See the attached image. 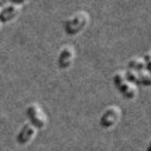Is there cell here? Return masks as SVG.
Listing matches in <instances>:
<instances>
[{
  "label": "cell",
  "instance_id": "cell-1",
  "mask_svg": "<svg viewBox=\"0 0 151 151\" xmlns=\"http://www.w3.org/2000/svg\"><path fill=\"white\" fill-rule=\"evenodd\" d=\"M90 15L85 11H78L63 22L64 32L68 35H77L88 26Z\"/></svg>",
  "mask_w": 151,
  "mask_h": 151
},
{
  "label": "cell",
  "instance_id": "cell-2",
  "mask_svg": "<svg viewBox=\"0 0 151 151\" xmlns=\"http://www.w3.org/2000/svg\"><path fill=\"white\" fill-rule=\"evenodd\" d=\"M26 116L28 123L37 129H44L47 124V116L42 107L36 102L28 104L26 108Z\"/></svg>",
  "mask_w": 151,
  "mask_h": 151
},
{
  "label": "cell",
  "instance_id": "cell-3",
  "mask_svg": "<svg viewBox=\"0 0 151 151\" xmlns=\"http://www.w3.org/2000/svg\"><path fill=\"white\" fill-rule=\"evenodd\" d=\"M122 110L116 105H110L104 110L99 118V124L104 129H111L119 122Z\"/></svg>",
  "mask_w": 151,
  "mask_h": 151
},
{
  "label": "cell",
  "instance_id": "cell-4",
  "mask_svg": "<svg viewBox=\"0 0 151 151\" xmlns=\"http://www.w3.org/2000/svg\"><path fill=\"white\" fill-rule=\"evenodd\" d=\"M76 56V49L72 45H64L60 49L57 64L60 69H68L73 64Z\"/></svg>",
  "mask_w": 151,
  "mask_h": 151
},
{
  "label": "cell",
  "instance_id": "cell-5",
  "mask_svg": "<svg viewBox=\"0 0 151 151\" xmlns=\"http://www.w3.org/2000/svg\"><path fill=\"white\" fill-rule=\"evenodd\" d=\"M25 2H9L0 8V24H6L13 20L21 12L23 4Z\"/></svg>",
  "mask_w": 151,
  "mask_h": 151
},
{
  "label": "cell",
  "instance_id": "cell-6",
  "mask_svg": "<svg viewBox=\"0 0 151 151\" xmlns=\"http://www.w3.org/2000/svg\"><path fill=\"white\" fill-rule=\"evenodd\" d=\"M37 129L28 122H26L25 124L20 127L16 134V142L21 145H25L34 138L36 135Z\"/></svg>",
  "mask_w": 151,
  "mask_h": 151
},
{
  "label": "cell",
  "instance_id": "cell-7",
  "mask_svg": "<svg viewBox=\"0 0 151 151\" xmlns=\"http://www.w3.org/2000/svg\"><path fill=\"white\" fill-rule=\"evenodd\" d=\"M117 90L119 91L120 93H122L123 96L127 99H129V100L134 99L137 96V94H138L137 85L132 82L127 81V80L122 85H120V86L117 88Z\"/></svg>",
  "mask_w": 151,
  "mask_h": 151
},
{
  "label": "cell",
  "instance_id": "cell-8",
  "mask_svg": "<svg viewBox=\"0 0 151 151\" xmlns=\"http://www.w3.org/2000/svg\"><path fill=\"white\" fill-rule=\"evenodd\" d=\"M127 69H131L137 71V72H141V71L145 70V63L143 58L140 57H132L129 60L127 63Z\"/></svg>",
  "mask_w": 151,
  "mask_h": 151
},
{
  "label": "cell",
  "instance_id": "cell-9",
  "mask_svg": "<svg viewBox=\"0 0 151 151\" xmlns=\"http://www.w3.org/2000/svg\"><path fill=\"white\" fill-rule=\"evenodd\" d=\"M138 84L143 85L145 87L151 86V73L147 70H144L139 72V80Z\"/></svg>",
  "mask_w": 151,
  "mask_h": 151
},
{
  "label": "cell",
  "instance_id": "cell-10",
  "mask_svg": "<svg viewBox=\"0 0 151 151\" xmlns=\"http://www.w3.org/2000/svg\"><path fill=\"white\" fill-rule=\"evenodd\" d=\"M112 81L114 86L116 88H118L122 85L124 82L127 81V78H126V74H125V70H118L116 72L113 74V77H112Z\"/></svg>",
  "mask_w": 151,
  "mask_h": 151
},
{
  "label": "cell",
  "instance_id": "cell-11",
  "mask_svg": "<svg viewBox=\"0 0 151 151\" xmlns=\"http://www.w3.org/2000/svg\"><path fill=\"white\" fill-rule=\"evenodd\" d=\"M125 74H126V78L127 81L132 82L134 84H138V80H139V72L131 69H126L125 70Z\"/></svg>",
  "mask_w": 151,
  "mask_h": 151
},
{
  "label": "cell",
  "instance_id": "cell-12",
  "mask_svg": "<svg viewBox=\"0 0 151 151\" xmlns=\"http://www.w3.org/2000/svg\"><path fill=\"white\" fill-rule=\"evenodd\" d=\"M143 59L145 63V70H147L148 72L151 73V51L146 52Z\"/></svg>",
  "mask_w": 151,
  "mask_h": 151
},
{
  "label": "cell",
  "instance_id": "cell-13",
  "mask_svg": "<svg viewBox=\"0 0 151 151\" xmlns=\"http://www.w3.org/2000/svg\"><path fill=\"white\" fill-rule=\"evenodd\" d=\"M145 151H151V137H150L148 142H147V145H146Z\"/></svg>",
  "mask_w": 151,
  "mask_h": 151
},
{
  "label": "cell",
  "instance_id": "cell-14",
  "mask_svg": "<svg viewBox=\"0 0 151 151\" xmlns=\"http://www.w3.org/2000/svg\"><path fill=\"white\" fill-rule=\"evenodd\" d=\"M0 27H1V24H0Z\"/></svg>",
  "mask_w": 151,
  "mask_h": 151
}]
</instances>
